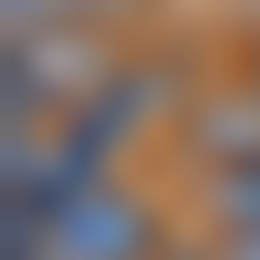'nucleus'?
<instances>
[{
  "label": "nucleus",
  "instance_id": "3",
  "mask_svg": "<svg viewBox=\"0 0 260 260\" xmlns=\"http://www.w3.org/2000/svg\"><path fill=\"white\" fill-rule=\"evenodd\" d=\"M193 145L212 154V174L260 164V96H212V106L193 116Z\"/></svg>",
  "mask_w": 260,
  "mask_h": 260
},
{
  "label": "nucleus",
  "instance_id": "5",
  "mask_svg": "<svg viewBox=\"0 0 260 260\" xmlns=\"http://www.w3.org/2000/svg\"><path fill=\"white\" fill-rule=\"evenodd\" d=\"M212 203H222V232H260V164H232L212 183Z\"/></svg>",
  "mask_w": 260,
  "mask_h": 260
},
{
  "label": "nucleus",
  "instance_id": "2",
  "mask_svg": "<svg viewBox=\"0 0 260 260\" xmlns=\"http://www.w3.org/2000/svg\"><path fill=\"white\" fill-rule=\"evenodd\" d=\"M164 96H174V77H164V68H106V87H96L87 106H68L58 125H68L96 164H116V145H135V135L164 116Z\"/></svg>",
  "mask_w": 260,
  "mask_h": 260
},
{
  "label": "nucleus",
  "instance_id": "6",
  "mask_svg": "<svg viewBox=\"0 0 260 260\" xmlns=\"http://www.w3.org/2000/svg\"><path fill=\"white\" fill-rule=\"evenodd\" d=\"M222 260H260V232H232V251Z\"/></svg>",
  "mask_w": 260,
  "mask_h": 260
},
{
  "label": "nucleus",
  "instance_id": "4",
  "mask_svg": "<svg viewBox=\"0 0 260 260\" xmlns=\"http://www.w3.org/2000/svg\"><path fill=\"white\" fill-rule=\"evenodd\" d=\"M96 0H0V19H10V39H48V29H77Z\"/></svg>",
  "mask_w": 260,
  "mask_h": 260
},
{
  "label": "nucleus",
  "instance_id": "1",
  "mask_svg": "<svg viewBox=\"0 0 260 260\" xmlns=\"http://www.w3.org/2000/svg\"><path fill=\"white\" fill-rule=\"evenodd\" d=\"M39 260H164V222L135 183H87L77 203H58L39 222Z\"/></svg>",
  "mask_w": 260,
  "mask_h": 260
}]
</instances>
